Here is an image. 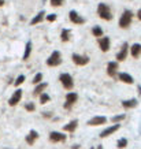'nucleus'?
<instances>
[{
  "instance_id": "19",
  "label": "nucleus",
  "mask_w": 141,
  "mask_h": 149,
  "mask_svg": "<svg viewBox=\"0 0 141 149\" xmlns=\"http://www.w3.org/2000/svg\"><path fill=\"white\" fill-rule=\"evenodd\" d=\"M138 101L137 99H129V100H123L122 101V107L125 109H132V108H136Z\"/></svg>"
},
{
  "instance_id": "22",
  "label": "nucleus",
  "mask_w": 141,
  "mask_h": 149,
  "mask_svg": "<svg viewBox=\"0 0 141 149\" xmlns=\"http://www.w3.org/2000/svg\"><path fill=\"white\" fill-rule=\"evenodd\" d=\"M70 38H71V30L70 29H63L60 32V41L62 42H67V41H70Z\"/></svg>"
},
{
  "instance_id": "5",
  "label": "nucleus",
  "mask_w": 141,
  "mask_h": 149,
  "mask_svg": "<svg viewBox=\"0 0 141 149\" xmlns=\"http://www.w3.org/2000/svg\"><path fill=\"white\" fill-rule=\"evenodd\" d=\"M77 100H78V95L75 92H68L67 95H66V100H64L63 108L64 109H71V107L77 103Z\"/></svg>"
},
{
  "instance_id": "17",
  "label": "nucleus",
  "mask_w": 141,
  "mask_h": 149,
  "mask_svg": "<svg viewBox=\"0 0 141 149\" xmlns=\"http://www.w3.org/2000/svg\"><path fill=\"white\" fill-rule=\"evenodd\" d=\"M77 127H78V120H77V119H74V120H70L67 125H64V126H63V131L70 133V134H74V131L77 130Z\"/></svg>"
},
{
  "instance_id": "18",
  "label": "nucleus",
  "mask_w": 141,
  "mask_h": 149,
  "mask_svg": "<svg viewBox=\"0 0 141 149\" xmlns=\"http://www.w3.org/2000/svg\"><path fill=\"white\" fill-rule=\"evenodd\" d=\"M129 49H130V55H132V58L138 59L141 56V44H138V42H134Z\"/></svg>"
},
{
  "instance_id": "21",
  "label": "nucleus",
  "mask_w": 141,
  "mask_h": 149,
  "mask_svg": "<svg viewBox=\"0 0 141 149\" xmlns=\"http://www.w3.org/2000/svg\"><path fill=\"white\" fill-rule=\"evenodd\" d=\"M44 17H45V11H40V13L37 14L36 17L30 21V25H32V26H34V25L41 23V22H43V19H44Z\"/></svg>"
},
{
  "instance_id": "2",
  "label": "nucleus",
  "mask_w": 141,
  "mask_h": 149,
  "mask_svg": "<svg viewBox=\"0 0 141 149\" xmlns=\"http://www.w3.org/2000/svg\"><path fill=\"white\" fill-rule=\"evenodd\" d=\"M133 21V13L130 10H125L119 18V27L121 29H128L130 25H132Z\"/></svg>"
},
{
  "instance_id": "15",
  "label": "nucleus",
  "mask_w": 141,
  "mask_h": 149,
  "mask_svg": "<svg viewBox=\"0 0 141 149\" xmlns=\"http://www.w3.org/2000/svg\"><path fill=\"white\" fill-rule=\"evenodd\" d=\"M38 131L37 130H30L29 133H27V136L25 137V141H26L27 145H34V142H36L37 140H38Z\"/></svg>"
},
{
  "instance_id": "11",
  "label": "nucleus",
  "mask_w": 141,
  "mask_h": 149,
  "mask_svg": "<svg viewBox=\"0 0 141 149\" xmlns=\"http://www.w3.org/2000/svg\"><path fill=\"white\" fill-rule=\"evenodd\" d=\"M22 96H23V91H22V89H17V91L13 93V96L10 97V100H8L10 107H15V105H18L19 101L22 100Z\"/></svg>"
},
{
  "instance_id": "27",
  "label": "nucleus",
  "mask_w": 141,
  "mask_h": 149,
  "mask_svg": "<svg viewBox=\"0 0 141 149\" xmlns=\"http://www.w3.org/2000/svg\"><path fill=\"white\" fill-rule=\"evenodd\" d=\"M43 78H44V74H43V72H37L36 75H34V77H33V84H34V85H38V84H41V82H43Z\"/></svg>"
},
{
  "instance_id": "8",
  "label": "nucleus",
  "mask_w": 141,
  "mask_h": 149,
  "mask_svg": "<svg viewBox=\"0 0 141 149\" xmlns=\"http://www.w3.org/2000/svg\"><path fill=\"white\" fill-rule=\"evenodd\" d=\"M118 70H119V64L118 62H108L107 64V75L114 79H118Z\"/></svg>"
},
{
  "instance_id": "14",
  "label": "nucleus",
  "mask_w": 141,
  "mask_h": 149,
  "mask_svg": "<svg viewBox=\"0 0 141 149\" xmlns=\"http://www.w3.org/2000/svg\"><path fill=\"white\" fill-rule=\"evenodd\" d=\"M99 48H100L101 52H108L110 48H111V40L110 37H100L99 38Z\"/></svg>"
},
{
  "instance_id": "12",
  "label": "nucleus",
  "mask_w": 141,
  "mask_h": 149,
  "mask_svg": "<svg viewBox=\"0 0 141 149\" xmlns=\"http://www.w3.org/2000/svg\"><path fill=\"white\" fill-rule=\"evenodd\" d=\"M68 19H70V22L74 23V25H84V23H85V18H82L81 15H80L77 11H74V10H71V11L68 13Z\"/></svg>"
},
{
  "instance_id": "30",
  "label": "nucleus",
  "mask_w": 141,
  "mask_h": 149,
  "mask_svg": "<svg viewBox=\"0 0 141 149\" xmlns=\"http://www.w3.org/2000/svg\"><path fill=\"white\" fill-rule=\"evenodd\" d=\"M25 109H26L27 112H34V111H36V104L32 103V101H30V103H26L25 104Z\"/></svg>"
},
{
  "instance_id": "39",
  "label": "nucleus",
  "mask_w": 141,
  "mask_h": 149,
  "mask_svg": "<svg viewBox=\"0 0 141 149\" xmlns=\"http://www.w3.org/2000/svg\"><path fill=\"white\" fill-rule=\"evenodd\" d=\"M89 149H95V146H91V148H89Z\"/></svg>"
},
{
  "instance_id": "4",
  "label": "nucleus",
  "mask_w": 141,
  "mask_h": 149,
  "mask_svg": "<svg viewBox=\"0 0 141 149\" xmlns=\"http://www.w3.org/2000/svg\"><path fill=\"white\" fill-rule=\"evenodd\" d=\"M97 15L101 19H104V21H111L112 19V13H111L108 6L104 4V3H100L97 6Z\"/></svg>"
},
{
  "instance_id": "25",
  "label": "nucleus",
  "mask_w": 141,
  "mask_h": 149,
  "mask_svg": "<svg viewBox=\"0 0 141 149\" xmlns=\"http://www.w3.org/2000/svg\"><path fill=\"white\" fill-rule=\"evenodd\" d=\"M38 97H40V104H41V105H44V104H48V103L51 101V96L48 95V93H45V92H44V93H41Z\"/></svg>"
},
{
  "instance_id": "28",
  "label": "nucleus",
  "mask_w": 141,
  "mask_h": 149,
  "mask_svg": "<svg viewBox=\"0 0 141 149\" xmlns=\"http://www.w3.org/2000/svg\"><path fill=\"white\" fill-rule=\"evenodd\" d=\"M25 79H26V77H25L23 74H21V75H18V77L15 78V81H14V85L17 86V88H18L19 85H22L23 82H25Z\"/></svg>"
},
{
  "instance_id": "33",
  "label": "nucleus",
  "mask_w": 141,
  "mask_h": 149,
  "mask_svg": "<svg viewBox=\"0 0 141 149\" xmlns=\"http://www.w3.org/2000/svg\"><path fill=\"white\" fill-rule=\"evenodd\" d=\"M52 115H54V113H51V112H44V118H52Z\"/></svg>"
},
{
  "instance_id": "35",
  "label": "nucleus",
  "mask_w": 141,
  "mask_h": 149,
  "mask_svg": "<svg viewBox=\"0 0 141 149\" xmlns=\"http://www.w3.org/2000/svg\"><path fill=\"white\" fill-rule=\"evenodd\" d=\"M137 93H138V95L141 96V86H140V85L137 86Z\"/></svg>"
},
{
  "instance_id": "24",
  "label": "nucleus",
  "mask_w": 141,
  "mask_h": 149,
  "mask_svg": "<svg viewBox=\"0 0 141 149\" xmlns=\"http://www.w3.org/2000/svg\"><path fill=\"white\" fill-rule=\"evenodd\" d=\"M92 34H93V37H96V38H100V37L104 36V32H103V29H101L100 26H93L92 27Z\"/></svg>"
},
{
  "instance_id": "16",
  "label": "nucleus",
  "mask_w": 141,
  "mask_h": 149,
  "mask_svg": "<svg viewBox=\"0 0 141 149\" xmlns=\"http://www.w3.org/2000/svg\"><path fill=\"white\" fill-rule=\"evenodd\" d=\"M118 79L121 82H123V84H126V85H132V84H134V78H133L129 72H119Z\"/></svg>"
},
{
  "instance_id": "32",
  "label": "nucleus",
  "mask_w": 141,
  "mask_h": 149,
  "mask_svg": "<svg viewBox=\"0 0 141 149\" xmlns=\"http://www.w3.org/2000/svg\"><path fill=\"white\" fill-rule=\"evenodd\" d=\"M47 21H48V22H55V21H56V14H50V15H47Z\"/></svg>"
},
{
  "instance_id": "3",
  "label": "nucleus",
  "mask_w": 141,
  "mask_h": 149,
  "mask_svg": "<svg viewBox=\"0 0 141 149\" xmlns=\"http://www.w3.org/2000/svg\"><path fill=\"white\" fill-rule=\"evenodd\" d=\"M62 64V54L59 51H54L47 59V66L48 67H58Z\"/></svg>"
},
{
  "instance_id": "38",
  "label": "nucleus",
  "mask_w": 141,
  "mask_h": 149,
  "mask_svg": "<svg viewBox=\"0 0 141 149\" xmlns=\"http://www.w3.org/2000/svg\"><path fill=\"white\" fill-rule=\"evenodd\" d=\"M3 4H4V0H0V7H1Z\"/></svg>"
},
{
  "instance_id": "26",
  "label": "nucleus",
  "mask_w": 141,
  "mask_h": 149,
  "mask_svg": "<svg viewBox=\"0 0 141 149\" xmlns=\"http://www.w3.org/2000/svg\"><path fill=\"white\" fill-rule=\"evenodd\" d=\"M128 138H125V137H123V138H119L118 141H117V148L118 149H125L126 148V146H128Z\"/></svg>"
},
{
  "instance_id": "6",
  "label": "nucleus",
  "mask_w": 141,
  "mask_h": 149,
  "mask_svg": "<svg viewBox=\"0 0 141 149\" xmlns=\"http://www.w3.org/2000/svg\"><path fill=\"white\" fill-rule=\"evenodd\" d=\"M48 140L52 144H58V142H64V141L67 140V136L64 134L63 131H51Z\"/></svg>"
},
{
  "instance_id": "9",
  "label": "nucleus",
  "mask_w": 141,
  "mask_h": 149,
  "mask_svg": "<svg viewBox=\"0 0 141 149\" xmlns=\"http://www.w3.org/2000/svg\"><path fill=\"white\" fill-rule=\"evenodd\" d=\"M129 44L128 42H123L122 44V47H121V49L117 52V62H123L125 59L128 58V55H129Z\"/></svg>"
},
{
  "instance_id": "7",
  "label": "nucleus",
  "mask_w": 141,
  "mask_h": 149,
  "mask_svg": "<svg viewBox=\"0 0 141 149\" xmlns=\"http://www.w3.org/2000/svg\"><path fill=\"white\" fill-rule=\"evenodd\" d=\"M71 60H73L74 64H77V66H80V67H82V66H87L88 63H89V56H87V55H80V54H73L71 55Z\"/></svg>"
},
{
  "instance_id": "37",
  "label": "nucleus",
  "mask_w": 141,
  "mask_h": 149,
  "mask_svg": "<svg viewBox=\"0 0 141 149\" xmlns=\"http://www.w3.org/2000/svg\"><path fill=\"white\" fill-rule=\"evenodd\" d=\"M95 149H103V145H97Z\"/></svg>"
},
{
  "instance_id": "34",
  "label": "nucleus",
  "mask_w": 141,
  "mask_h": 149,
  "mask_svg": "<svg viewBox=\"0 0 141 149\" xmlns=\"http://www.w3.org/2000/svg\"><path fill=\"white\" fill-rule=\"evenodd\" d=\"M137 18H138V21H141V8L137 11Z\"/></svg>"
},
{
  "instance_id": "20",
  "label": "nucleus",
  "mask_w": 141,
  "mask_h": 149,
  "mask_svg": "<svg viewBox=\"0 0 141 149\" xmlns=\"http://www.w3.org/2000/svg\"><path fill=\"white\" fill-rule=\"evenodd\" d=\"M47 88H48V84H47V82H41V84L36 85L34 91H33V95H34V96H40L41 93H44V92H45Z\"/></svg>"
},
{
  "instance_id": "29",
  "label": "nucleus",
  "mask_w": 141,
  "mask_h": 149,
  "mask_svg": "<svg viewBox=\"0 0 141 149\" xmlns=\"http://www.w3.org/2000/svg\"><path fill=\"white\" fill-rule=\"evenodd\" d=\"M125 118H126V115L125 113H119V115H115V116H112V122L114 123H121L122 120H125Z\"/></svg>"
},
{
  "instance_id": "36",
  "label": "nucleus",
  "mask_w": 141,
  "mask_h": 149,
  "mask_svg": "<svg viewBox=\"0 0 141 149\" xmlns=\"http://www.w3.org/2000/svg\"><path fill=\"white\" fill-rule=\"evenodd\" d=\"M71 149H80V145H78V144L73 145V146H71Z\"/></svg>"
},
{
  "instance_id": "1",
  "label": "nucleus",
  "mask_w": 141,
  "mask_h": 149,
  "mask_svg": "<svg viewBox=\"0 0 141 149\" xmlns=\"http://www.w3.org/2000/svg\"><path fill=\"white\" fill-rule=\"evenodd\" d=\"M59 81L66 91H73L74 89V78L71 77V74H68V72H62L59 75Z\"/></svg>"
},
{
  "instance_id": "31",
  "label": "nucleus",
  "mask_w": 141,
  "mask_h": 149,
  "mask_svg": "<svg viewBox=\"0 0 141 149\" xmlns=\"http://www.w3.org/2000/svg\"><path fill=\"white\" fill-rule=\"evenodd\" d=\"M50 3L52 7H60L63 4V0H50Z\"/></svg>"
},
{
  "instance_id": "10",
  "label": "nucleus",
  "mask_w": 141,
  "mask_h": 149,
  "mask_svg": "<svg viewBox=\"0 0 141 149\" xmlns=\"http://www.w3.org/2000/svg\"><path fill=\"white\" fill-rule=\"evenodd\" d=\"M119 129H121V125H119V123H114V125H111V126H108L107 129H104V130L100 133V138H107V137L112 136V134L117 133Z\"/></svg>"
},
{
  "instance_id": "13",
  "label": "nucleus",
  "mask_w": 141,
  "mask_h": 149,
  "mask_svg": "<svg viewBox=\"0 0 141 149\" xmlns=\"http://www.w3.org/2000/svg\"><path fill=\"white\" fill-rule=\"evenodd\" d=\"M107 123V118L105 116H101V115H97V116H93L88 120V126L91 127H95V126H101V125H105Z\"/></svg>"
},
{
  "instance_id": "23",
  "label": "nucleus",
  "mask_w": 141,
  "mask_h": 149,
  "mask_svg": "<svg viewBox=\"0 0 141 149\" xmlns=\"http://www.w3.org/2000/svg\"><path fill=\"white\" fill-rule=\"evenodd\" d=\"M32 47H33L32 41H27L26 45H25V52H23V56H22L23 60H27V59H29L30 54H32Z\"/></svg>"
}]
</instances>
